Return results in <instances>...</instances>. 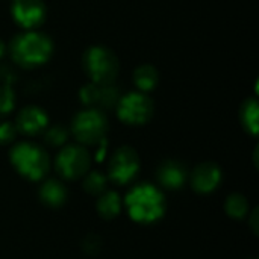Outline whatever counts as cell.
I'll list each match as a JSON object with an SVG mask.
<instances>
[{
    "instance_id": "obj_1",
    "label": "cell",
    "mask_w": 259,
    "mask_h": 259,
    "mask_svg": "<svg viewBox=\"0 0 259 259\" xmlns=\"http://www.w3.org/2000/svg\"><path fill=\"white\" fill-rule=\"evenodd\" d=\"M132 222L138 225H155L167 212L164 193L153 184L141 182L132 187L123 202Z\"/></svg>"
},
{
    "instance_id": "obj_2",
    "label": "cell",
    "mask_w": 259,
    "mask_h": 259,
    "mask_svg": "<svg viewBox=\"0 0 259 259\" xmlns=\"http://www.w3.org/2000/svg\"><path fill=\"white\" fill-rule=\"evenodd\" d=\"M11 59L24 70L38 68L50 61L55 52L52 38L38 30H24L17 33L9 42Z\"/></svg>"
},
{
    "instance_id": "obj_3",
    "label": "cell",
    "mask_w": 259,
    "mask_h": 259,
    "mask_svg": "<svg viewBox=\"0 0 259 259\" xmlns=\"http://www.w3.org/2000/svg\"><path fill=\"white\" fill-rule=\"evenodd\" d=\"M9 161L14 170L26 181L39 182L50 171V156L44 147L32 141H20L9 150Z\"/></svg>"
},
{
    "instance_id": "obj_4",
    "label": "cell",
    "mask_w": 259,
    "mask_h": 259,
    "mask_svg": "<svg viewBox=\"0 0 259 259\" xmlns=\"http://www.w3.org/2000/svg\"><path fill=\"white\" fill-rule=\"evenodd\" d=\"M82 68L90 82L112 85L120 73V61L112 49L96 44L85 49L82 55Z\"/></svg>"
},
{
    "instance_id": "obj_5",
    "label": "cell",
    "mask_w": 259,
    "mask_h": 259,
    "mask_svg": "<svg viewBox=\"0 0 259 259\" xmlns=\"http://www.w3.org/2000/svg\"><path fill=\"white\" fill-rule=\"evenodd\" d=\"M109 129V121L106 114L97 108H85L74 114L70 132L82 146H96L105 141Z\"/></svg>"
},
{
    "instance_id": "obj_6",
    "label": "cell",
    "mask_w": 259,
    "mask_h": 259,
    "mask_svg": "<svg viewBox=\"0 0 259 259\" xmlns=\"http://www.w3.org/2000/svg\"><path fill=\"white\" fill-rule=\"evenodd\" d=\"M115 114L118 120L127 126H144L155 114V102L147 96V93L131 91L120 96L115 105Z\"/></svg>"
},
{
    "instance_id": "obj_7",
    "label": "cell",
    "mask_w": 259,
    "mask_h": 259,
    "mask_svg": "<svg viewBox=\"0 0 259 259\" xmlns=\"http://www.w3.org/2000/svg\"><path fill=\"white\" fill-rule=\"evenodd\" d=\"M53 167L61 179L77 181L90 171L91 167L90 152L82 144H65L58 152Z\"/></svg>"
},
{
    "instance_id": "obj_8",
    "label": "cell",
    "mask_w": 259,
    "mask_h": 259,
    "mask_svg": "<svg viewBox=\"0 0 259 259\" xmlns=\"http://www.w3.org/2000/svg\"><path fill=\"white\" fill-rule=\"evenodd\" d=\"M141 159L138 152L131 146H120L114 150L108 162V181L115 185H127L138 176Z\"/></svg>"
},
{
    "instance_id": "obj_9",
    "label": "cell",
    "mask_w": 259,
    "mask_h": 259,
    "mask_svg": "<svg viewBox=\"0 0 259 259\" xmlns=\"http://www.w3.org/2000/svg\"><path fill=\"white\" fill-rule=\"evenodd\" d=\"M11 17L23 30H36L47 18V6L42 0H12Z\"/></svg>"
},
{
    "instance_id": "obj_10",
    "label": "cell",
    "mask_w": 259,
    "mask_h": 259,
    "mask_svg": "<svg viewBox=\"0 0 259 259\" xmlns=\"http://www.w3.org/2000/svg\"><path fill=\"white\" fill-rule=\"evenodd\" d=\"M223 181V171L219 164L206 161L193 168L188 175L190 187L197 194H211L214 193Z\"/></svg>"
},
{
    "instance_id": "obj_11",
    "label": "cell",
    "mask_w": 259,
    "mask_h": 259,
    "mask_svg": "<svg viewBox=\"0 0 259 259\" xmlns=\"http://www.w3.org/2000/svg\"><path fill=\"white\" fill-rule=\"evenodd\" d=\"M15 129L23 137H38L49 126L47 112L36 105H29L21 108L15 117Z\"/></svg>"
},
{
    "instance_id": "obj_12",
    "label": "cell",
    "mask_w": 259,
    "mask_h": 259,
    "mask_svg": "<svg viewBox=\"0 0 259 259\" xmlns=\"http://www.w3.org/2000/svg\"><path fill=\"white\" fill-rule=\"evenodd\" d=\"M79 97L87 108L108 109V108H115L120 99V93L117 88H114V85H97L90 82L80 88Z\"/></svg>"
},
{
    "instance_id": "obj_13",
    "label": "cell",
    "mask_w": 259,
    "mask_h": 259,
    "mask_svg": "<svg viewBox=\"0 0 259 259\" xmlns=\"http://www.w3.org/2000/svg\"><path fill=\"white\" fill-rule=\"evenodd\" d=\"M188 168L178 159H165L156 167V181L161 187L170 191L184 188L188 181Z\"/></svg>"
},
{
    "instance_id": "obj_14",
    "label": "cell",
    "mask_w": 259,
    "mask_h": 259,
    "mask_svg": "<svg viewBox=\"0 0 259 259\" xmlns=\"http://www.w3.org/2000/svg\"><path fill=\"white\" fill-rule=\"evenodd\" d=\"M38 197L44 206L58 209L65 205L68 191L59 179H46L38 190Z\"/></svg>"
},
{
    "instance_id": "obj_15",
    "label": "cell",
    "mask_w": 259,
    "mask_h": 259,
    "mask_svg": "<svg viewBox=\"0 0 259 259\" xmlns=\"http://www.w3.org/2000/svg\"><path fill=\"white\" fill-rule=\"evenodd\" d=\"M121 209H123V200L118 196V193L106 190L105 193L97 196L96 211H97L99 217H102L103 220L117 219L120 215Z\"/></svg>"
},
{
    "instance_id": "obj_16",
    "label": "cell",
    "mask_w": 259,
    "mask_h": 259,
    "mask_svg": "<svg viewBox=\"0 0 259 259\" xmlns=\"http://www.w3.org/2000/svg\"><path fill=\"white\" fill-rule=\"evenodd\" d=\"M240 123L243 129L252 137H258L259 132V102L258 99L247 97L240 106Z\"/></svg>"
},
{
    "instance_id": "obj_17",
    "label": "cell",
    "mask_w": 259,
    "mask_h": 259,
    "mask_svg": "<svg viewBox=\"0 0 259 259\" xmlns=\"http://www.w3.org/2000/svg\"><path fill=\"white\" fill-rule=\"evenodd\" d=\"M132 80H134V85L137 87V91L150 93L159 83V71L152 64H143L134 70Z\"/></svg>"
},
{
    "instance_id": "obj_18",
    "label": "cell",
    "mask_w": 259,
    "mask_h": 259,
    "mask_svg": "<svg viewBox=\"0 0 259 259\" xmlns=\"http://www.w3.org/2000/svg\"><path fill=\"white\" fill-rule=\"evenodd\" d=\"M225 212L234 220H243L250 212V205L246 196L240 193H232L225 200Z\"/></svg>"
},
{
    "instance_id": "obj_19",
    "label": "cell",
    "mask_w": 259,
    "mask_h": 259,
    "mask_svg": "<svg viewBox=\"0 0 259 259\" xmlns=\"http://www.w3.org/2000/svg\"><path fill=\"white\" fill-rule=\"evenodd\" d=\"M108 178L106 175H103L102 171H97V170H93V171H88L85 176H83V182H82V187H83V191L91 194V196H100L102 193L106 191L108 188Z\"/></svg>"
},
{
    "instance_id": "obj_20",
    "label": "cell",
    "mask_w": 259,
    "mask_h": 259,
    "mask_svg": "<svg viewBox=\"0 0 259 259\" xmlns=\"http://www.w3.org/2000/svg\"><path fill=\"white\" fill-rule=\"evenodd\" d=\"M44 134V143L50 147H62L65 146L70 131L64 126V124H53V126H47V129L42 132Z\"/></svg>"
},
{
    "instance_id": "obj_21",
    "label": "cell",
    "mask_w": 259,
    "mask_h": 259,
    "mask_svg": "<svg viewBox=\"0 0 259 259\" xmlns=\"http://www.w3.org/2000/svg\"><path fill=\"white\" fill-rule=\"evenodd\" d=\"M17 105V99H15V91L11 85L3 83L0 85V118L9 115Z\"/></svg>"
},
{
    "instance_id": "obj_22",
    "label": "cell",
    "mask_w": 259,
    "mask_h": 259,
    "mask_svg": "<svg viewBox=\"0 0 259 259\" xmlns=\"http://www.w3.org/2000/svg\"><path fill=\"white\" fill-rule=\"evenodd\" d=\"M17 129L15 124L11 121H2L0 123V146L12 144L17 138Z\"/></svg>"
},
{
    "instance_id": "obj_23",
    "label": "cell",
    "mask_w": 259,
    "mask_h": 259,
    "mask_svg": "<svg viewBox=\"0 0 259 259\" xmlns=\"http://www.w3.org/2000/svg\"><path fill=\"white\" fill-rule=\"evenodd\" d=\"M82 250L90 256H96L102 250V240L99 238V235H87L82 241Z\"/></svg>"
},
{
    "instance_id": "obj_24",
    "label": "cell",
    "mask_w": 259,
    "mask_h": 259,
    "mask_svg": "<svg viewBox=\"0 0 259 259\" xmlns=\"http://www.w3.org/2000/svg\"><path fill=\"white\" fill-rule=\"evenodd\" d=\"M247 222H249V228H250V231L253 232V235H255V237H258L259 235V209L258 208H255L252 212H249V215H247Z\"/></svg>"
},
{
    "instance_id": "obj_25",
    "label": "cell",
    "mask_w": 259,
    "mask_h": 259,
    "mask_svg": "<svg viewBox=\"0 0 259 259\" xmlns=\"http://www.w3.org/2000/svg\"><path fill=\"white\" fill-rule=\"evenodd\" d=\"M6 50H8V47H6V44H5V41L0 38V59L5 56V53H6Z\"/></svg>"
},
{
    "instance_id": "obj_26",
    "label": "cell",
    "mask_w": 259,
    "mask_h": 259,
    "mask_svg": "<svg viewBox=\"0 0 259 259\" xmlns=\"http://www.w3.org/2000/svg\"><path fill=\"white\" fill-rule=\"evenodd\" d=\"M253 162H255V167L258 168V146L253 150Z\"/></svg>"
},
{
    "instance_id": "obj_27",
    "label": "cell",
    "mask_w": 259,
    "mask_h": 259,
    "mask_svg": "<svg viewBox=\"0 0 259 259\" xmlns=\"http://www.w3.org/2000/svg\"><path fill=\"white\" fill-rule=\"evenodd\" d=\"M252 259H256V258H252Z\"/></svg>"
}]
</instances>
